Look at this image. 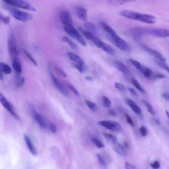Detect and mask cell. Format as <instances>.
Instances as JSON below:
<instances>
[{"label": "cell", "mask_w": 169, "mask_h": 169, "mask_svg": "<svg viewBox=\"0 0 169 169\" xmlns=\"http://www.w3.org/2000/svg\"><path fill=\"white\" fill-rule=\"evenodd\" d=\"M120 15L130 19L139 21L148 24H153L157 21V18L153 15L132 11L124 10L120 13Z\"/></svg>", "instance_id": "6da1fadb"}, {"label": "cell", "mask_w": 169, "mask_h": 169, "mask_svg": "<svg viewBox=\"0 0 169 169\" xmlns=\"http://www.w3.org/2000/svg\"><path fill=\"white\" fill-rule=\"evenodd\" d=\"M3 8L9 12L10 14L16 19L23 22L31 21L32 19V16L29 14L22 11L19 9L8 5H4Z\"/></svg>", "instance_id": "7a4b0ae2"}, {"label": "cell", "mask_w": 169, "mask_h": 169, "mask_svg": "<svg viewBox=\"0 0 169 169\" xmlns=\"http://www.w3.org/2000/svg\"><path fill=\"white\" fill-rule=\"evenodd\" d=\"M108 37L110 42L120 49L127 52H130L131 51V48L129 45L118 34L108 35Z\"/></svg>", "instance_id": "3957f363"}, {"label": "cell", "mask_w": 169, "mask_h": 169, "mask_svg": "<svg viewBox=\"0 0 169 169\" xmlns=\"http://www.w3.org/2000/svg\"><path fill=\"white\" fill-rule=\"evenodd\" d=\"M8 51L12 59L18 58V52L14 34L11 33L8 42Z\"/></svg>", "instance_id": "277c9868"}, {"label": "cell", "mask_w": 169, "mask_h": 169, "mask_svg": "<svg viewBox=\"0 0 169 169\" xmlns=\"http://www.w3.org/2000/svg\"><path fill=\"white\" fill-rule=\"evenodd\" d=\"M7 4L30 10L33 11H36L37 9L30 4L25 1L21 0H6L4 1Z\"/></svg>", "instance_id": "5b68a950"}, {"label": "cell", "mask_w": 169, "mask_h": 169, "mask_svg": "<svg viewBox=\"0 0 169 169\" xmlns=\"http://www.w3.org/2000/svg\"><path fill=\"white\" fill-rule=\"evenodd\" d=\"M64 29L70 37L76 39L83 46H86L85 41L78 31L73 26H64Z\"/></svg>", "instance_id": "8992f818"}, {"label": "cell", "mask_w": 169, "mask_h": 169, "mask_svg": "<svg viewBox=\"0 0 169 169\" xmlns=\"http://www.w3.org/2000/svg\"><path fill=\"white\" fill-rule=\"evenodd\" d=\"M98 124L109 130L119 132L122 129L121 125L118 122L113 121H102L98 122Z\"/></svg>", "instance_id": "52a82bcc"}, {"label": "cell", "mask_w": 169, "mask_h": 169, "mask_svg": "<svg viewBox=\"0 0 169 169\" xmlns=\"http://www.w3.org/2000/svg\"><path fill=\"white\" fill-rule=\"evenodd\" d=\"M148 34L160 37H166L169 36V31L165 29L148 28Z\"/></svg>", "instance_id": "ba28073f"}, {"label": "cell", "mask_w": 169, "mask_h": 169, "mask_svg": "<svg viewBox=\"0 0 169 169\" xmlns=\"http://www.w3.org/2000/svg\"><path fill=\"white\" fill-rule=\"evenodd\" d=\"M49 69L52 78L53 82L57 88L58 89L61 93L62 95L66 97H68L69 95V93L67 90L65 88L64 86L62 84L58 79L53 74L52 72H51L50 67H49Z\"/></svg>", "instance_id": "9c48e42d"}, {"label": "cell", "mask_w": 169, "mask_h": 169, "mask_svg": "<svg viewBox=\"0 0 169 169\" xmlns=\"http://www.w3.org/2000/svg\"><path fill=\"white\" fill-rule=\"evenodd\" d=\"M141 47L144 50L157 59L158 60L165 62L166 59L159 51L145 45H141Z\"/></svg>", "instance_id": "30bf717a"}, {"label": "cell", "mask_w": 169, "mask_h": 169, "mask_svg": "<svg viewBox=\"0 0 169 169\" xmlns=\"http://www.w3.org/2000/svg\"><path fill=\"white\" fill-rule=\"evenodd\" d=\"M60 19L62 23L64 26H73L72 18L70 13L67 11H64L61 12Z\"/></svg>", "instance_id": "8fae6325"}, {"label": "cell", "mask_w": 169, "mask_h": 169, "mask_svg": "<svg viewBox=\"0 0 169 169\" xmlns=\"http://www.w3.org/2000/svg\"><path fill=\"white\" fill-rule=\"evenodd\" d=\"M79 29L82 33L84 37H85L87 39L90 40L92 42H93L97 47L101 40L96 36H95V35L91 33V32L88 31L84 30L81 27H79Z\"/></svg>", "instance_id": "7c38bea8"}, {"label": "cell", "mask_w": 169, "mask_h": 169, "mask_svg": "<svg viewBox=\"0 0 169 169\" xmlns=\"http://www.w3.org/2000/svg\"><path fill=\"white\" fill-rule=\"evenodd\" d=\"M31 110L33 117L35 120L37 121L41 127L43 129H45L46 127V125L42 117L37 112L34 108L32 106H31Z\"/></svg>", "instance_id": "4fadbf2b"}, {"label": "cell", "mask_w": 169, "mask_h": 169, "mask_svg": "<svg viewBox=\"0 0 169 169\" xmlns=\"http://www.w3.org/2000/svg\"><path fill=\"white\" fill-rule=\"evenodd\" d=\"M1 103L5 108L6 109V110L9 111L15 118L19 120H20L19 117L15 113L12 105L8 101L6 98H5Z\"/></svg>", "instance_id": "5bb4252c"}, {"label": "cell", "mask_w": 169, "mask_h": 169, "mask_svg": "<svg viewBox=\"0 0 169 169\" xmlns=\"http://www.w3.org/2000/svg\"><path fill=\"white\" fill-rule=\"evenodd\" d=\"M125 102L126 104L131 108L132 110L135 113L140 116L141 118H143L141 114L142 111L141 109L136 104L133 100L129 99H125Z\"/></svg>", "instance_id": "9a60e30c"}, {"label": "cell", "mask_w": 169, "mask_h": 169, "mask_svg": "<svg viewBox=\"0 0 169 169\" xmlns=\"http://www.w3.org/2000/svg\"><path fill=\"white\" fill-rule=\"evenodd\" d=\"M112 149L117 154L120 156L122 157L126 156L127 155V152L124 146L121 144L117 142L114 145L111 146Z\"/></svg>", "instance_id": "2e32d148"}, {"label": "cell", "mask_w": 169, "mask_h": 169, "mask_svg": "<svg viewBox=\"0 0 169 169\" xmlns=\"http://www.w3.org/2000/svg\"><path fill=\"white\" fill-rule=\"evenodd\" d=\"M107 54L113 55L115 53V51L112 47L107 43L103 42L101 41L98 47Z\"/></svg>", "instance_id": "e0dca14e"}, {"label": "cell", "mask_w": 169, "mask_h": 169, "mask_svg": "<svg viewBox=\"0 0 169 169\" xmlns=\"http://www.w3.org/2000/svg\"><path fill=\"white\" fill-rule=\"evenodd\" d=\"M24 140L27 146L31 152V153L34 156H36L37 152L36 149L33 144L31 139L27 135H24Z\"/></svg>", "instance_id": "ac0fdd59"}, {"label": "cell", "mask_w": 169, "mask_h": 169, "mask_svg": "<svg viewBox=\"0 0 169 169\" xmlns=\"http://www.w3.org/2000/svg\"><path fill=\"white\" fill-rule=\"evenodd\" d=\"M114 65L117 69L125 75L130 74V72L127 67L122 62L118 61L114 62Z\"/></svg>", "instance_id": "d6986e66"}, {"label": "cell", "mask_w": 169, "mask_h": 169, "mask_svg": "<svg viewBox=\"0 0 169 169\" xmlns=\"http://www.w3.org/2000/svg\"><path fill=\"white\" fill-rule=\"evenodd\" d=\"M76 13L80 20L83 21L87 20V11L86 9L82 7H78L76 9Z\"/></svg>", "instance_id": "ffe728a7"}, {"label": "cell", "mask_w": 169, "mask_h": 169, "mask_svg": "<svg viewBox=\"0 0 169 169\" xmlns=\"http://www.w3.org/2000/svg\"><path fill=\"white\" fill-rule=\"evenodd\" d=\"M84 28L87 29V31L91 32L95 36L97 35L98 33V29L96 26L94 24L87 22L84 24Z\"/></svg>", "instance_id": "44dd1931"}, {"label": "cell", "mask_w": 169, "mask_h": 169, "mask_svg": "<svg viewBox=\"0 0 169 169\" xmlns=\"http://www.w3.org/2000/svg\"><path fill=\"white\" fill-rule=\"evenodd\" d=\"M12 65L16 73L20 74L22 72V67L20 60L18 58L12 59Z\"/></svg>", "instance_id": "7402d4cb"}, {"label": "cell", "mask_w": 169, "mask_h": 169, "mask_svg": "<svg viewBox=\"0 0 169 169\" xmlns=\"http://www.w3.org/2000/svg\"><path fill=\"white\" fill-rule=\"evenodd\" d=\"M100 24L102 29L105 32L107 33L108 35H113L117 34V33L114 29L104 22H100Z\"/></svg>", "instance_id": "603a6c76"}, {"label": "cell", "mask_w": 169, "mask_h": 169, "mask_svg": "<svg viewBox=\"0 0 169 169\" xmlns=\"http://www.w3.org/2000/svg\"><path fill=\"white\" fill-rule=\"evenodd\" d=\"M67 55L71 60L75 62L77 64L81 65L84 63L82 59L77 54L72 52H69L68 53Z\"/></svg>", "instance_id": "cb8c5ba5"}, {"label": "cell", "mask_w": 169, "mask_h": 169, "mask_svg": "<svg viewBox=\"0 0 169 169\" xmlns=\"http://www.w3.org/2000/svg\"><path fill=\"white\" fill-rule=\"evenodd\" d=\"M102 135L110 144V145L111 146L114 145L118 142L117 139L115 135H112L108 134L107 133H102Z\"/></svg>", "instance_id": "d4e9b609"}, {"label": "cell", "mask_w": 169, "mask_h": 169, "mask_svg": "<svg viewBox=\"0 0 169 169\" xmlns=\"http://www.w3.org/2000/svg\"><path fill=\"white\" fill-rule=\"evenodd\" d=\"M140 71L147 78H150L152 77L153 73L151 69L149 68L143 66Z\"/></svg>", "instance_id": "484cf974"}, {"label": "cell", "mask_w": 169, "mask_h": 169, "mask_svg": "<svg viewBox=\"0 0 169 169\" xmlns=\"http://www.w3.org/2000/svg\"><path fill=\"white\" fill-rule=\"evenodd\" d=\"M131 82L136 89H137L140 92L142 93L146 94V91L144 90L143 87H142L141 84L138 81L135 79V78H132L131 79Z\"/></svg>", "instance_id": "4316f807"}, {"label": "cell", "mask_w": 169, "mask_h": 169, "mask_svg": "<svg viewBox=\"0 0 169 169\" xmlns=\"http://www.w3.org/2000/svg\"><path fill=\"white\" fill-rule=\"evenodd\" d=\"M0 69L2 72L6 74H10L12 71L9 65L3 62H0Z\"/></svg>", "instance_id": "83f0119b"}, {"label": "cell", "mask_w": 169, "mask_h": 169, "mask_svg": "<svg viewBox=\"0 0 169 169\" xmlns=\"http://www.w3.org/2000/svg\"><path fill=\"white\" fill-rule=\"evenodd\" d=\"M62 40L64 42L69 44L72 48L74 50H77L78 49V47L76 44L73 42L72 41L69 39V38L67 37L64 36L62 38Z\"/></svg>", "instance_id": "f1b7e54d"}, {"label": "cell", "mask_w": 169, "mask_h": 169, "mask_svg": "<svg viewBox=\"0 0 169 169\" xmlns=\"http://www.w3.org/2000/svg\"><path fill=\"white\" fill-rule=\"evenodd\" d=\"M20 74H16V85L18 87H21L23 85L25 82V78L24 77H21Z\"/></svg>", "instance_id": "f546056e"}, {"label": "cell", "mask_w": 169, "mask_h": 169, "mask_svg": "<svg viewBox=\"0 0 169 169\" xmlns=\"http://www.w3.org/2000/svg\"><path fill=\"white\" fill-rule=\"evenodd\" d=\"M142 102L146 106L149 113L152 115H155V112L152 105L148 102H147L146 101L144 100H142Z\"/></svg>", "instance_id": "4dcf8cb0"}, {"label": "cell", "mask_w": 169, "mask_h": 169, "mask_svg": "<svg viewBox=\"0 0 169 169\" xmlns=\"http://www.w3.org/2000/svg\"><path fill=\"white\" fill-rule=\"evenodd\" d=\"M103 104L105 107L109 108L111 107L112 102L108 97L105 95H103L102 97Z\"/></svg>", "instance_id": "1f68e13d"}, {"label": "cell", "mask_w": 169, "mask_h": 169, "mask_svg": "<svg viewBox=\"0 0 169 169\" xmlns=\"http://www.w3.org/2000/svg\"><path fill=\"white\" fill-rule=\"evenodd\" d=\"M129 61L131 64L140 71L143 67V65L137 61L132 59H129Z\"/></svg>", "instance_id": "d6a6232c"}, {"label": "cell", "mask_w": 169, "mask_h": 169, "mask_svg": "<svg viewBox=\"0 0 169 169\" xmlns=\"http://www.w3.org/2000/svg\"><path fill=\"white\" fill-rule=\"evenodd\" d=\"M86 103L87 106L91 110L94 111H96L97 110V106L95 103L88 100H86Z\"/></svg>", "instance_id": "836d02e7"}, {"label": "cell", "mask_w": 169, "mask_h": 169, "mask_svg": "<svg viewBox=\"0 0 169 169\" xmlns=\"http://www.w3.org/2000/svg\"><path fill=\"white\" fill-rule=\"evenodd\" d=\"M92 141L93 143L98 148H104L105 145L102 141H101L97 138H92Z\"/></svg>", "instance_id": "e575fe53"}, {"label": "cell", "mask_w": 169, "mask_h": 169, "mask_svg": "<svg viewBox=\"0 0 169 169\" xmlns=\"http://www.w3.org/2000/svg\"><path fill=\"white\" fill-rule=\"evenodd\" d=\"M75 66L79 71L81 73L85 72L87 69V67L85 63L81 65L76 64Z\"/></svg>", "instance_id": "d590c367"}, {"label": "cell", "mask_w": 169, "mask_h": 169, "mask_svg": "<svg viewBox=\"0 0 169 169\" xmlns=\"http://www.w3.org/2000/svg\"><path fill=\"white\" fill-rule=\"evenodd\" d=\"M157 64L159 65V67H162L163 69H165V70L169 72V67L168 65L167 64L165 63V62L161 61L159 60H157L156 61Z\"/></svg>", "instance_id": "8d00e7d4"}, {"label": "cell", "mask_w": 169, "mask_h": 169, "mask_svg": "<svg viewBox=\"0 0 169 169\" xmlns=\"http://www.w3.org/2000/svg\"><path fill=\"white\" fill-rule=\"evenodd\" d=\"M24 53L27 58L29 59V60L35 66H37L38 65L37 62L35 61V60L33 58V57H32L30 54L25 50L24 51Z\"/></svg>", "instance_id": "74e56055"}, {"label": "cell", "mask_w": 169, "mask_h": 169, "mask_svg": "<svg viewBox=\"0 0 169 169\" xmlns=\"http://www.w3.org/2000/svg\"><path fill=\"white\" fill-rule=\"evenodd\" d=\"M54 69L56 72L59 75L64 77H67V75L66 73L60 68L57 66H55L54 67Z\"/></svg>", "instance_id": "f35d334b"}, {"label": "cell", "mask_w": 169, "mask_h": 169, "mask_svg": "<svg viewBox=\"0 0 169 169\" xmlns=\"http://www.w3.org/2000/svg\"><path fill=\"white\" fill-rule=\"evenodd\" d=\"M115 87L116 89L120 92H123L126 90V88L123 84L118 82L115 83Z\"/></svg>", "instance_id": "ab89813d"}, {"label": "cell", "mask_w": 169, "mask_h": 169, "mask_svg": "<svg viewBox=\"0 0 169 169\" xmlns=\"http://www.w3.org/2000/svg\"><path fill=\"white\" fill-rule=\"evenodd\" d=\"M97 157L98 160H99V162L100 164L103 166V167H107V164L105 161L103 159V157L99 154H97Z\"/></svg>", "instance_id": "60d3db41"}, {"label": "cell", "mask_w": 169, "mask_h": 169, "mask_svg": "<svg viewBox=\"0 0 169 169\" xmlns=\"http://www.w3.org/2000/svg\"><path fill=\"white\" fill-rule=\"evenodd\" d=\"M0 20L5 24H8L10 22V19L9 17L5 16L0 13Z\"/></svg>", "instance_id": "b9f144b4"}, {"label": "cell", "mask_w": 169, "mask_h": 169, "mask_svg": "<svg viewBox=\"0 0 169 169\" xmlns=\"http://www.w3.org/2000/svg\"><path fill=\"white\" fill-rule=\"evenodd\" d=\"M125 116L126 117V121L132 127H133L134 126V123L132 120V119L131 118L130 116L127 114H125Z\"/></svg>", "instance_id": "7bdbcfd3"}, {"label": "cell", "mask_w": 169, "mask_h": 169, "mask_svg": "<svg viewBox=\"0 0 169 169\" xmlns=\"http://www.w3.org/2000/svg\"><path fill=\"white\" fill-rule=\"evenodd\" d=\"M141 134L143 137H145L147 134V129L146 127L144 126H142L140 129Z\"/></svg>", "instance_id": "ee69618b"}, {"label": "cell", "mask_w": 169, "mask_h": 169, "mask_svg": "<svg viewBox=\"0 0 169 169\" xmlns=\"http://www.w3.org/2000/svg\"><path fill=\"white\" fill-rule=\"evenodd\" d=\"M150 165L153 169H159L160 167V163L157 161H155L154 163H151Z\"/></svg>", "instance_id": "f6af8a7d"}, {"label": "cell", "mask_w": 169, "mask_h": 169, "mask_svg": "<svg viewBox=\"0 0 169 169\" xmlns=\"http://www.w3.org/2000/svg\"><path fill=\"white\" fill-rule=\"evenodd\" d=\"M69 87L71 90V91L73 92V93L76 95V96L78 97L80 96L79 93L78 91L74 86L72 85H71V84H69Z\"/></svg>", "instance_id": "bcb514c9"}, {"label": "cell", "mask_w": 169, "mask_h": 169, "mask_svg": "<svg viewBox=\"0 0 169 169\" xmlns=\"http://www.w3.org/2000/svg\"><path fill=\"white\" fill-rule=\"evenodd\" d=\"M127 89L129 90V91L130 92L131 94H132L133 96L137 97H138V95L137 93V92L134 89H133L130 87H128Z\"/></svg>", "instance_id": "7dc6e473"}, {"label": "cell", "mask_w": 169, "mask_h": 169, "mask_svg": "<svg viewBox=\"0 0 169 169\" xmlns=\"http://www.w3.org/2000/svg\"><path fill=\"white\" fill-rule=\"evenodd\" d=\"M125 166L126 169H137L134 166L131 165L127 162L125 163Z\"/></svg>", "instance_id": "c3c4849f"}, {"label": "cell", "mask_w": 169, "mask_h": 169, "mask_svg": "<svg viewBox=\"0 0 169 169\" xmlns=\"http://www.w3.org/2000/svg\"><path fill=\"white\" fill-rule=\"evenodd\" d=\"M152 77H153L155 79H162L166 77V76L164 75L161 74H157L153 75Z\"/></svg>", "instance_id": "681fc988"}, {"label": "cell", "mask_w": 169, "mask_h": 169, "mask_svg": "<svg viewBox=\"0 0 169 169\" xmlns=\"http://www.w3.org/2000/svg\"><path fill=\"white\" fill-rule=\"evenodd\" d=\"M108 113L109 115L113 117H115L117 115L116 111L112 109H110L108 111Z\"/></svg>", "instance_id": "f907efd6"}, {"label": "cell", "mask_w": 169, "mask_h": 169, "mask_svg": "<svg viewBox=\"0 0 169 169\" xmlns=\"http://www.w3.org/2000/svg\"><path fill=\"white\" fill-rule=\"evenodd\" d=\"M50 129L52 132H55L56 131L57 127L55 124L51 123L50 125Z\"/></svg>", "instance_id": "816d5d0a"}, {"label": "cell", "mask_w": 169, "mask_h": 169, "mask_svg": "<svg viewBox=\"0 0 169 169\" xmlns=\"http://www.w3.org/2000/svg\"><path fill=\"white\" fill-rule=\"evenodd\" d=\"M162 97L166 100L169 101V95L168 92H165L162 94Z\"/></svg>", "instance_id": "f5cc1de1"}, {"label": "cell", "mask_w": 169, "mask_h": 169, "mask_svg": "<svg viewBox=\"0 0 169 169\" xmlns=\"http://www.w3.org/2000/svg\"><path fill=\"white\" fill-rule=\"evenodd\" d=\"M5 98V97L4 95H3L1 92H0V102H1Z\"/></svg>", "instance_id": "db71d44e"}, {"label": "cell", "mask_w": 169, "mask_h": 169, "mask_svg": "<svg viewBox=\"0 0 169 169\" xmlns=\"http://www.w3.org/2000/svg\"><path fill=\"white\" fill-rule=\"evenodd\" d=\"M85 79L87 80L90 81H92L93 80H94L93 78L90 77V76H86V77H85Z\"/></svg>", "instance_id": "11a10c76"}, {"label": "cell", "mask_w": 169, "mask_h": 169, "mask_svg": "<svg viewBox=\"0 0 169 169\" xmlns=\"http://www.w3.org/2000/svg\"><path fill=\"white\" fill-rule=\"evenodd\" d=\"M2 73L1 70L0 69V80H3V75Z\"/></svg>", "instance_id": "9f6ffc18"}, {"label": "cell", "mask_w": 169, "mask_h": 169, "mask_svg": "<svg viewBox=\"0 0 169 169\" xmlns=\"http://www.w3.org/2000/svg\"><path fill=\"white\" fill-rule=\"evenodd\" d=\"M124 145L125 148H129V145H128V144L126 142H125L124 143Z\"/></svg>", "instance_id": "6f0895ef"}, {"label": "cell", "mask_w": 169, "mask_h": 169, "mask_svg": "<svg viewBox=\"0 0 169 169\" xmlns=\"http://www.w3.org/2000/svg\"><path fill=\"white\" fill-rule=\"evenodd\" d=\"M165 113H166V115H167L168 118H169V114L168 112V111H165Z\"/></svg>", "instance_id": "680465c9"}, {"label": "cell", "mask_w": 169, "mask_h": 169, "mask_svg": "<svg viewBox=\"0 0 169 169\" xmlns=\"http://www.w3.org/2000/svg\"><path fill=\"white\" fill-rule=\"evenodd\" d=\"M156 122H157V123L158 124H159V125H160V121L159 120H158V119L156 120Z\"/></svg>", "instance_id": "91938a15"}]
</instances>
